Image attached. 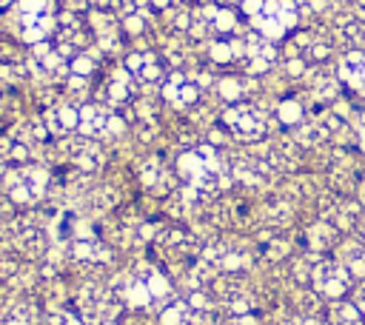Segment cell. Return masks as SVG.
<instances>
[{
	"label": "cell",
	"mask_w": 365,
	"mask_h": 325,
	"mask_svg": "<svg viewBox=\"0 0 365 325\" xmlns=\"http://www.w3.org/2000/svg\"><path fill=\"white\" fill-rule=\"evenodd\" d=\"M217 97L226 103H237L243 97V83L240 77H220L217 80Z\"/></svg>",
	"instance_id": "obj_1"
},
{
	"label": "cell",
	"mask_w": 365,
	"mask_h": 325,
	"mask_svg": "<svg viewBox=\"0 0 365 325\" xmlns=\"http://www.w3.org/2000/svg\"><path fill=\"white\" fill-rule=\"evenodd\" d=\"M277 117H280V123H285V126H300V123L305 120L303 106H300L297 100H285V103H280V106H277Z\"/></svg>",
	"instance_id": "obj_2"
},
{
	"label": "cell",
	"mask_w": 365,
	"mask_h": 325,
	"mask_svg": "<svg viewBox=\"0 0 365 325\" xmlns=\"http://www.w3.org/2000/svg\"><path fill=\"white\" fill-rule=\"evenodd\" d=\"M212 29H214L217 35H231V32H237V15H234L231 9H226V6H220L217 18L212 21Z\"/></svg>",
	"instance_id": "obj_3"
},
{
	"label": "cell",
	"mask_w": 365,
	"mask_h": 325,
	"mask_svg": "<svg viewBox=\"0 0 365 325\" xmlns=\"http://www.w3.org/2000/svg\"><path fill=\"white\" fill-rule=\"evenodd\" d=\"M55 111H58V120H60L63 134H69V131H77V128H80V109L60 106V109H55Z\"/></svg>",
	"instance_id": "obj_4"
},
{
	"label": "cell",
	"mask_w": 365,
	"mask_h": 325,
	"mask_svg": "<svg viewBox=\"0 0 365 325\" xmlns=\"http://www.w3.org/2000/svg\"><path fill=\"white\" fill-rule=\"evenodd\" d=\"M6 157L12 160V166H29V160H32V151H29V143H23V140H12V145H9V151H6Z\"/></svg>",
	"instance_id": "obj_5"
},
{
	"label": "cell",
	"mask_w": 365,
	"mask_h": 325,
	"mask_svg": "<svg viewBox=\"0 0 365 325\" xmlns=\"http://www.w3.org/2000/svg\"><path fill=\"white\" fill-rule=\"evenodd\" d=\"M209 57L217 63V66H229L231 60H234V55H231V46H229V40H214L212 46H209Z\"/></svg>",
	"instance_id": "obj_6"
},
{
	"label": "cell",
	"mask_w": 365,
	"mask_h": 325,
	"mask_svg": "<svg viewBox=\"0 0 365 325\" xmlns=\"http://www.w3.org/2000/svg\"><path fill=\"white\" fill-rule=\"evenodd\" d=\"M9 200H12L15 206H32V203H38V194L32 192L29 183H21V186L9 189Z\"/></svg>",
	"instance_id": "obj_7"
},
{
	"label": "cell",
	"mask_w": 365,
	"mask_h": 325,
	"mask_svg": "<svg viewBox=\"0 0 365 325\" xmlns=\"http://www.w3.org/2000/svg\"><path fill=\"white\" fill-rule=\"evenodd\" d=\"M94 69H97V63H94V60H92V57L86 55V52H80V55H77L75 60H69V72H72V75L89 77V75H92Z\"/></svg>",
	"instance_id": "obj_8"
},
{
	"label": "cell",
	"mask_w": 365,
	"mask_h": 325,
	"mask_svg": "<svg viewBox=\"0 0 365 325\" xmlns=\"http://www.w3.org/2000/svg\"><path fill=\"white\" fill-rule=\"evenodd\" d=\"M103 134H109V137H120V134H126V117H123L120 111H109Z\"/></svg>",
	"instance_id": "obj_9"
},
{
	"label": "cell",
	"mask_w": 365,
	"mask_h": 325,
	"mask_svg": "<svg viewBox=\"0 0 365 325\" xmlns=\"http://www.w3.org/2000/svg\"><path fill=\"white\" fill-rule=\"evenodd\" d=\"M143 29H146V21H143V15H140V12H134V15H126V18H123V32H126V35L137 38V35H143Z\"/></svg>",
	"instance_id": "obj_10"
},
{
	"label": "cell",
	"mask_w": 365,
	"mask_h": 325,
	"mask_svg": "<svg viewBox=\"0 0 365 325\" xmlns=\"http://www.w3.org/2000/svg\"><path fill=\"white\" fill-rule=\"evenodd\" d=\"M263 9H266V0H240V12H243L246 18L263 15Z\"/></svg>",
	"instance_id": "obj_11"
},
{
	"label": "cell",
	"mask_w": 365,
	"mask_h": 325,
	"mask_svg": "<svg viewBox=\"0 0 365 325\" xmlns=\"http://www.w3.org/2000/svg\"><path fill=\"white\" fill-rule=\"evenodd\" d=\"M308 57L317 60V63H322V60L331 57V46H328V43H311V46H308Z\"/></svg>",
	"instance_id": "obj_12"
},
{
	"label": "cell",
	"mask_w": 365,
	"mask_h": 325,
	"mask_svg": "<svg viewBox=\"0 0 365 325\" xmlns=\"http://www.w3.org/2000/svg\"><path fill=\"white\" fill-rule=\"evenodd\" d=\"M345 66H351V69H365V52L362 49H354V52H348L345 55Z\"/></svg>",
	"instance_id": "obj_13"
},
{
	"label": "cell",
	"mask_w": 365,
	"mask_h": 325,
	"mask_svg": "<svg viewBox=\"0 0 365 325\" xmlns=\"http://www.w3.org/2000/svg\"><path fill=\"white\" fill-rule=\"evenodd\" d=\"M305 72H308V69H305V63H303L300 57H294V60L285 63V75H288V77H303Z\"/></svg>",
	"instance_id": "obj_14"
},
{
	"label": "cell",
	"mask_w": 365,
	"mask_h": 325,
	"mask_svg": "<svg viewBox=\"0 0 365 325\" xmlns=\"http://www.w3.org/2000/svg\"><path fill=\"white\" fill-rule=\"evenodd\" d=\"M66 86H69V92H75V94H77V92L83 94V92H86V77H80V75H69Z\"/></svg>",
	"instance_id": "obj_15"
},
{
	"label": "cell",
	"mask_w": 365,
	"mask_h": 325,
	"mask_svg": "<svg viewBox=\"0 0 365 325\" xmlns=\"http://www.w3.org/2000/svg\"><path fill=\"white\" fill-rule=\"evenodd\" d=\"M63 325H86V322L80 319V314H75V311H66V316H63Z\"/></svg>",
	"instance_id": "obj_16"
},
{
	"label": "cell",
	"mask_w": 365,
	"mask_h": 325,
	"mask_svg": "<svg viewBox=\"0 0 365 325\" xmlns=\"http://www.w3.org/2000/svg\"><path fill=\"white\" fill-rule=\"evenodd\" d=\"M100 325H123V322H120V319H103Z\"/></svg>",
	"instance_id": "obj_17"
}]
</instances>
